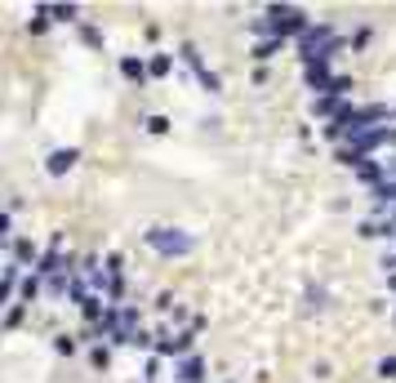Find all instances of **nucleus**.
Returning <instances> with one entry per match:
<instances>
[{"label":"nucleus","instance_id":"4","mask_svg":"<svg viewBox=\"0 0 396 383\" xmlns=\"http://www.w3.org/2000/svg\"><path fill=\"white\" fill-rule=\"evenodd\" d=\"M80 161V147H54L50 156H45V174H54V179H63V174H72Z\"/></svg>","mask_w":396,"mask_h":383},{"label":"nucleus","instance_id":"7","mask_svg":"<svg viewBox=\"0 0 396 383\" xmlns=\"http://www.w3.org/2000/svg\"><path fill=\"white\" fill-rule=\"evenodd\" d=\"M303 80H307V89L325 94V89H329V80H334V63H325V58L307 63V67H303Z\"/></svg>","mask_w":396,"mask_h":383},{"label":"nucleus","instance_id":"3","mask_svg":"<svg viewBox=\"0 0 396 383\" xmlns=\"http://www.w3.org/2000/svg\"><path fill=\"white\" fill-rule=\"evenodd\" d=\"M156 357L160 361H183V357H192L196 352V330H178V334H156Z\"/></svg>","mask_w":396,"mask_h":383},{"label":"nucleus","instance_id":"10","mask_svg":"<svg viewBox=\"0 0 396 383\" xmlns=\"http://www.w3.org/2000/svg\"><path fill=\"white\" fill-rule=\"evenodd\" d=\"M14 263L18 267H36V263H41V250H36L32 237H18L14 241Z\"/></svg>","mask_w":396,"mask_h":383},{"label":"nucleus","instance_id":"15","mask_svg":"<svg viewBox=\"0 0 396 383\" xmlns=\"http://www.w3.org/2000/svg\"><path fill=\"white\" fill-rule=\"evenodd\" d=\"M23 321H27V303H9L5 316H0V325H5V330H18Z\"/></svg>","mask_w":396,"mask_h":383},{"label":"nucleus","instance_id":"9","mask_svg":"<svg viewBox=\"0 0 396 383\" xmlns=\"http://www.w3.org/2000/svg\"><path fill=\"white\" fill-rule=\"evenodd\" d=\"M18 281H23V267H18V263H5V267H0V307H9Z\"/></svg>","mask_w":396,"mask_h":383},{"label":"nucleus","instance_id":"5","mask_svg":"<svg viewBox=\"0 0 396 383\" xmlns=\"http://www.w3.org/2000/svg\"><path fill=\"white\" fill-rule=\"evenodd\" d=\"M205 375H210V366H205L201 352H192V357L174 361V383H205Z\"/></svg>","mask_w":396,"mask_h":383},{"label":"nucleus","instance_id":"20","mask_svg":"<svg viewBox=\"0 0 396 383\" xmlns=\"http://www.w3.org/2000/svg\"><path fill=\"white\" fill-rule=\"evenodd\" d=\"M147 134H169V116H147Z\"/></svg>","mask_w":396,"mask_h":383},{"label":"nucleus","instance_id":"14","mask_svg":"<svg viewBox=\"0 0 396 383\" xmlns=\"http://www.w3.org/2000/svg\"><path fill=\"white\" fill-rule=\"evenodd\" d=\"M54 27V18H50V5H36V14H32V23H27V32L32 36H45Z\"/></svg>","mask_w":396,"mask_h":383},{"label":"nucleus","instance_id":"2","mask_svg":"<svg viewBox=\"0 0 396 383\" xmlns=\"http://www.w3.org/2000/svg\"><path fill=\"white\" fill-rule=\"evenodd\" d=\"M143 241L156 250V254H165V259H183V254H192V250H196V237H192V232H183V228H147Z\"/></svg>","mask_w":396,"mask_h":383},{"label":"nucleus","instance_id":"17","mask_svg":"<svg viewBox=\"0 0 396 383\" xmlns=\"http://www.w3.org/2000/svg\"><path fill=\"white\" fill-rule=\"evenodd\" d=\"M89 366L94 370H111V348H107V343H94V348H89Z\"/></svg>","mask_w":396,"mask_h":383},{"label":"nucleus","instance_id":"1","mask_svg":"<svg viewBox=\"0 0 396 383\" xmlns=\"http://www.w3.org/2000/svg\"><path fill=\"white\" fill-rule=\"evenodd\" d=\"M263 18L272 23V36H276V41H289V36L298 41V36L312 27V14L298 9V5H267V9H263Z\"/></svg>","mask_w":396,"mask_h":383},{"label":"nucleus","instance_id":"16","mask_svg":"<svg viewBox=\"0 0 396 383\" xmlns=\"http://www.w3.org/2000/svg\"><path fill=\"white\" fill-rule=\"evenodd\" d=\"M54 23H80V5H50Z\"/></svg>","mask_w":396,"mask_h":383},{"label":"nucleus","instance_id":"6","mask_svg":"<svg viewBox=\"0 0 396 383\" xmlns=\"http://www.w3.org/2000/svg\"><path fill=\"white\" fill-rule=\"evenodd\" d=\"M352 107H356L352 98H334V94H316V98H312V116H325V120L347 116Z\"/></svg>","mask_w":396,"mask_h":383},{"label":"nucleus","instance_id":"22","mask_svg":"<svg viewBox=\"0 0 396 383\" xmlns=\"http://www.w3.org/2000/svg\"><path fill=\"white\" fill-rule=\"evenodd\" d=\"M374 370H379V379H396V357H383Z\"/></svg>","mask_w":396,"mask_h":383},{"label":"nucleus","instance_id":"19","mask_svg":"<svg viewBox=\"0 0 396 383\" xmlns=\"http://www.w3.org/2000/svg\"><path fill=\"white\" fill-rule=\"evenodd\" d=\"M76 32H80V41H85V45H89V50H98V45H102V32H98V27H89V23H80V27H76Z\"/></svg>","mask_w":396,"mask_h":383},{"label":"nucleus","instance_id":"12","mask_svg":"<svg viewBox=\"0 0 396 383\" xmlns=\"http://www.w3.org/2000/svg\"><path fill=\"white\" fill-rule=\"evenodd\" d=\"M41 289H45V281L36 272H23V281H18V303H36L41 298Z\"/></svg>","mask_w":396,"mask_h":383},{"label":"nucleus","instance_id":"11","mask_svg":"<svg viewBox=\"0 0 396 383\" xmlns=\"http://www.w3.org/2000/svg\"><path fill=\"white\" fill-rule=\"evenodd\" d=\"M285 45H289V41H276V36H272V41H258L250 58H254V63H272V58H280V54H285Z\"/></svg>","mask_w":396,"mask_h":383},{"label":"nucleus","instance_id":"13","mask_svg":"<svg viewBox=\"0 0 396 383\" xmlns=\"http://www.w3.org/2000/svg\"><path fill=\"white\" fill-rule=\"evenodd\" d=\"M169 72H174V58H169V54H152V58H147V76L152 80H165Z\"/></svg>","mask_w":396,"mask_h":383},{"label":"nucleus","instance_id":"21","mask_svg":"<svg viewBox=\"0 0 396 383\" xmlns=\"http://www.w3.org/2000/svg\"><path fill=\"white\" fill-rule=\"evenodd\" d=\"M143 379H147V383H156V379H160V357H156V352L147 357V366H143Z\"/></svg>","mask_w":396,"mask_h":383},{"label":"nucleus","instance_id":"8","mask_svg":"<svg viewBox=\"0 0 396 383\" xmlns=\"http://www.w3.org/2000/svg\"><path fill=\"white\" fill-rule=\"evenodd\" d=\"M120 76L129 80V85H147V63L143 58H134V54H120Z\"/></svg>","mask_w":396,"mask_h":383},{"label":"nucleus","instance_id":"24","mask_svg":"<svg viewBox=\"0 0 396 383\" xmlns=\"http://www.w3.org/2000/svg\"><path fill=\"white\" fill-rule=\"evenodd\" d=\"M392 325H396V312H392Z\"/></svg>","mask_w":396,"mask_h":383},{"label":"nucleus","instance_id":"23","mask_svg":"<svg viewBox=\"0 0 396 383\" xmlns=\"http://www.w3.org/2000/svg\"><path fill=\"white\" fill-rule=\"evenodd\" d=\"M9 232H14V214L0 210V241H9Z\"/></svg>","mask_w":396,"mask_h":383},{"label":"nucleus","instance_id":"18","mask_svg":"<svg viewBox=\"0 0 396 383\" xmlns=\"http://www.w3.org/2000/svg\"><path fill=\"white\" fill-rule=\"evenodd\" d=\"M76 334H54V352H58V357H76Z\"/></svg>","mask_w":396,"mask_h":383}]
</instances>
